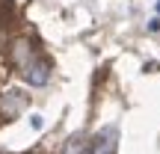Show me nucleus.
<instances>
[{
    "label": "nucleus",
    "mask_w": 160,
    "mask_h": 154,
    "mask_svg": "<svg viewBox=\"0 0 160 154\" xmlns=\"http://www.w3.org/2000/svg\"><path fill=\"white\" fill-rule=\"evenodd\" d=\"M154 9H157V12H160V0H157V6H154Z\"/></svg>",
    "instance_id": "obj_5"
},
{
    "label": "nucleus",
    "mask_w": 160,
    "mask_h": 154,
    "mask_svg": "<svg viewBox=\"0 0 160 154\" xmlns=\"http://www.w3.org/2000/svg\"><path fill=\"white\" fill-rule=\"evenodd\" d=\"M116 151V127H104L95 139H92L89 154H113Z\"/></svg>",
    "instance_id": "obj_1"
},
{
    "label": "nucleus",
    "mask_w": 160,
    "mask_h": 154,
    "mask_svg": "<svg viewBox=\"0 0 160 154\" xmlns=\"http://www.w3.org/2000/svg\"><path fill=\"white\" fill-rule=\"evenodd\" d=\"M30 119H33V122H30V125H33L36 131H39V127H42V116H30Z\"/></svg>",
    "instance_id": "obj_4"
},
{
    "label": "nucleus",
    "mask_w": 160,
    "mask_h": 154,
    "mask_svg": "<svg viewBox=\"0 0 160 154\" xmlns=\"http://www.w3.org/2000/svg\"><path fill=\"white\" fill-rule=\"evenodd\" d=\"M148 30H151V33H157V30H160V18H151V21H148Z\"/></svg>",
    "instance_id": "obj_3"
},
{
    "label": "nucleus",
    "mask_w": 160,
    "mask_h": 154,
    "mask_svg": "<svg viewBox=\"0 0 160 154\" xmlns=\"http://www.w3.org/2000/svg\"><path fill=\"white\" fill-rule=\"evenodd\" d=\"M24 80L33 83V86H45V80H48V65H45V62H27V65H24Z\"/></svg>",
    "instance_id": "obj_2"
}]
</instances>
